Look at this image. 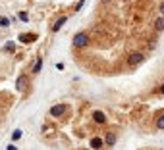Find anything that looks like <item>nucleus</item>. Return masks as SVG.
<instances>
[{
  "instance_id": "nucleus-18",
  "label": "nucleus",
  "mask_w": 164,
  "mask_h": 150,
  "mask_svg": "<svg viewBox=\"0 0 164 150\" xmlns=\"http://www.w3.org/2000/svg\"><path fill=\"white\" fill-rule=\"evenodd\" d=\"M6 150H18V148L14 146V144H8V146H6Z\"/></svg>"
},
{
  "instance_id": "nucleus-20",
  "label": "nucleus",
  "mask_w": 164,
  "mask_h": 150,
  "mask_svg": "<svg viewBox=\"0 0 164 150\" xmlns=\"http://www.w3.org/2000/svg\"><path fill=\"white\" fill-rule=\"evenodd\" d=\"M160 92H162V94H164V85H162V87H160Z\"/></svg>"
},
{
  "instance_id": "nucleus-9",
  "label": "nucleus",
  "mask_w": 164,
  "mask_h": 150,
  "mask_svg": "<svg viewBox=\"0 0 164 150\" xmlns=\"http://www.w3.org/2000/svg\"><path fill=\"white\" fill-rule=\"evenodd\" d=\"M37 35H19V40L21 42H29V40H35Z\"/></svg>"
},
{
  "instance_id": "nucleus-5",
  "label": "nucleus",
  "mask_w": 164,
  "mask_h": 150,
  "mask_svg": "<svg viewBox=\"0 0 164 150\" xmlns=\"http://www.w3.org/2000/svg\"><path fill=\"white\" fill-rule=\"evenodd\" d=\"M25 85H27V77H25V75H19V77H18V81H16L18 90H25Z\"/></svg>"
},
{
  "instance_id": "nucleus-1",
  "label": "nucleus",
  "mask_w": 164,
  "mask_h": 150,
  "mask_svg": "<svg viewBox=\"0 0 164 150\" xmlns=\"http://www.w3.org/2000/svg\"><path fill=\"white\" fill-rule=\"evenodd\" d=\"M89 42V37H87V33H77L75 37H74V44L77 46V48H83L85 44Z\"/></svg>"
},
{
  "instance_id": "nucleus-10",
  "label": "nucleus",
  "mask_w": 164,
  "mask_h": 150,
  "mask_svg": "<svg viewBox=\"0 0 164 150\" xmlns=\"http://www.w3.org/2000/svg\"><path fill=\"white\" fill-rule=\"evenodd\" d=\"M41 67H42V58H39V60H37V63H35V67H33V73H39Z\"/></svg>"
},
{
  "instance_id": "nucleus-19",
  "label": "nucleus",
  "mask_w": 164,
  "mask_h": 150,
  "mask_svg": "<svg viewBox=\"0 0 164 150\" xmlns=\"http://www.w3.org/2000/svg\"><path fill=\"white\" fill-rule=\"evenodd\" d=\"M160 13H162V17H164V2L160 4Z\"/></svg>"
},
{
  "instance_id": "nucleus-7",
  "label": "nucleus",
  "mask_w": 164,
  "mask_h": 150,
  "mask_svg": "<svg viewBox=\"0 0 164 150\" xmlns=\"http://www.w3.org/2000/svg\"><path fill=\"white\" fill-rule=\"evenodd\" d=\"M66 21H68V17H66V16H62L60 19H56V21H54V25H52V29H54V31H58V29H60V27H62L64 23H66Z\"/></svg>"
},
{
  "instance_id": "nucleus-14",
  "label": "nucleus",
  "mask_w": 164,
  "mask_h": 150,
  "mask_svg": "<svg viewBox=\"0 0 164 150\" xmlns=\"http://www.w3.org/2000/svg\"><path fill=\"white\" fill-rule=\"evenodd\" d=\"M6 50H8V52H14V50H16V44H14V42H8V44H6Z\"/></svg>"
},
{
  "instance_id": "nucleus-15",
  "label": "nucleus",
  "mask_w": 164,
  "mask_h": 150,
  "mask_svg": "<svg viewBox=\"0 0 164 150\" xmlns=\"http://www.w3.org/2000/svg\"><path fill=\"white\" fill-rule=\"evenodd\" d=\"M18 17H19L21 21H27V19H29V17H27V13H25V12H19V13H18Z\"/></svg>"
},
{
  "instance_id": "nucleus-12",
  "label": "nucleus",
  "mask_w": 164,
  "mask_h": 150,
  "mask_svg": "<svg viewBox=\"0 0 164 150\" xmlns=\"http://www.w3.org/2000/svg\"><path fill=\"white\" fill-rule=\"evenodd\" d=\"M156 127H158V129H164V113L156 119Z\"/></svg>"
},
{
  "instance_id": "nucleus-13",
  "label": "nucleus",
  "mask_w": 164,
  "mask_h": 150,
  "mask_svg": "<svg viewBox=\"0 0 164 150\" xmlns=\"http://www.w3.org/2000/svg\"><path fill=\"white\" fill-rule=\"evenodd\" d=\"M21 135H23V133H21L19 129H16V131L12 133V140H18V139H21Z\"/></svg>"
},
{
  "instance_id": "nucleus-2",
  "label": "nucleus",
  "mask_w": 164,
  "mask_h": 150,
  "mask_svg": "<svg viewBox=\"0 0 164 150\" xmlns=\"http://www.w3.org/2000/svg\"><path fill=\"white\" fill-rule=\"evenodd\" d=\"M143 58H145V56L141 54V52H135V54H131V56H130V60H127V63H130L131 67H133V66H139V63L143 62Z\"/></svg>"
},
{
  "instance_id": "nucleus-16",
  "label": "nucleus",
  "mask_w": 164,
  "mask_h": 150,
  "mask_svg": "<svg viewBox=\"0 0 164 150\" xmlns=\"http://www.w3.org/2000/svg\"><path fill=\"white\" fill-rule=\"evenodd\" d=\"M0 25H4V27H8L10 25V21L6 19V17H0Z\"/></svg>"
},
{
  "instance_id": "nucleus-8",
  "label": "nucleus",
  "mask_w": 164,
  "mask_h": 150,
  "mask_svg": "<svg viewBox=\"0 0 164 150\" xmlns=\"http://www.w3.org/2000/svg\"><path fill=\"white\" fill-rule=\"evenodd\" d=\"M106 144H108V146L116 144V135H114V133H108V135H106Z\"/></svg>"
},
{
  "instance_id": "nucleus-6",
  "label": "nucleus",
  "mask_w": 164,
  "mask_h": 150,
  "mask_svg": "<svg viewBox=\"0 0 164 150\" xmlns=\"http://www.w3.org/2000/svg\"><path fill=\"white\" fill-rule=\"evenodd\" d=\"M93 119H95L97 123H106V116L102 112H95V113H93Z\"/></svg>"
},
{
  "instance_id": "nucleus-11",
  "label": "nucleus",
  "mask_w": 164,
  "mask_h": 150,
  "mask_svg": "<svg viewBox=\"0 0 164 150\" xmlns=\"http://www.w3.org/2000/svg\"><path fill=\"white\" fill-rule=\"evenodd\" d=\"M154 25H156V29H158V31H162V29H164V17H158Z\"/></svg>"
},
{
  "instance_id": "nucleus-3",
  "label": "nucleus",
  "mask_w": 164,
  "mask_h": 150,
  "mask_svg": "<svg viewBox=\"0 0 164 150\" xmlns=\"http://www.w3.org/2000/svg\"><path fill=\"white\" fill-rule=\"evenodd\" d=\"M64 112H66V104H56V106L50 108V116L52 117H60Z\"/></svg>"
},
{
  "instance_id": "nucleus-4",
  "label": "nucleus",
  "mask_w": 164,
  "mask_h": 150,
  "mask_svg": "<svg viewBox=\"0 0 164 150\" xmlns=\"http://www.w3.org/2000/svg\"><path fill=\"white\" fill-rule=\"evenodd\" d=\"M102 144H104V140H102L101 137H93V139H91V148H93V150L102 148Z\"/></svg>"
},
{
  "instance_id": "nucleus-21",
  "label": "nucleus",
  "mask_w": 164,
  "mask_h": 150,
  "mask_svg": "<svg viewBox=\"0 0 164 150\" xmlns=\"http://www.w3.org/2000/svg\"><path fill=\"white\" fill-rule=\"evenodd\" d=\"M104 2H108V0H104Z\"/></svg>"
},
{
  "instance_id": "nucleus-17",
  "label": "nucleus",
  "mask_w": 164,
  "mask_h": 150,
  "mask_svg": "<svg viewBox=\"0 0 164 150\" xmlns=\"http://www.w3.org/2000/svg\"><path fill=\"white\" fill-rule=\"evenodd\" d=\"M83 2H85V0H79V2H77V6H75V12H79V10H81V6H83Z\"/></svg>"
}]
</instances>
